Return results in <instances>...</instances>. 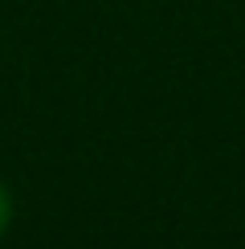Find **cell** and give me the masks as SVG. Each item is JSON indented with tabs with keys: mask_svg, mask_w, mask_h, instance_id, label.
<instances>
[{
	"mask_svg": "<svg viewBox=\"0 0 245 249\" xmlns=\"http://www.w3.org/2000/svg\"><path fill=\"white\" fill-rule=\"evenodd\" d=\"M8 225H13V196H8V188L0 184V237L8 233Z\"/></svg>",
	"mask_w": 245,
	"mask_h": 249,
	"instance_id": "6da1fadb",
	"label": "cell"
}]
</instances>
